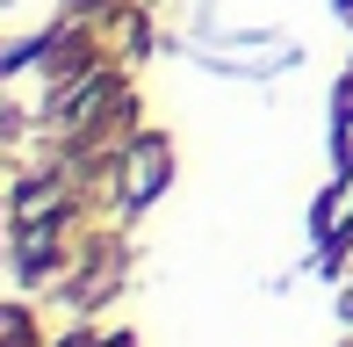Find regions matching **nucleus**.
<instances>
[{"mask_svg": "<svg viewBox=\"0 0 353 347\" xmlns=\"http://www.w3.org/2000/svg\"><path fill=\"white\" fill-rule=\"evenodd\" d=\"M346 225H353V181H346V188H332L325 210H317V232H346Z\"/></svg>", "mask_w": 353, "mask_h": 347, "instance_id": "f03ea898", "label": "nucleus"}, {"mask_svg": "<svg viewBox=\"0 0 353 347\" xmlns=\"http://www.w3.org/2000/svg\"><path fill=\"white\" fill-rule=\"evenodd\" d=\"M346 167H353V116H346Z\"/></svg>", "mask_w": 353, "mask_h": 347, "instance_id": "7ed1b4c3", "label": "nucleus"}, {"mask_svg": "<svg viewBox=\"0 0 353 347\" xmlns=\"http://www.w3.org/2000/svg\"><path fill=\"white\" fill-rule=\"evenodd\" d=\"M166 181V145H159V138H144L137 145V160H130V181H123V196L130 203H152V188Z\"/></svg>", "mask_w": 353, "mask_h": 347, "instance_id": "f257e3e1", "label": "nucleus"}, {"mask_svg": "<svg viewBox=\"0 0 353 347\" xmlns=\"http://www.w3.org/2000/svg\"><path fill=\"white\" fill-rule=\"evenodd\" d=\"M72 347H87V340H72Z\"/></svg>", "mask_w": 353, "mask_h": 347, "instance_id": "20e7f679", "label": "nucleus"}]
</instances>
